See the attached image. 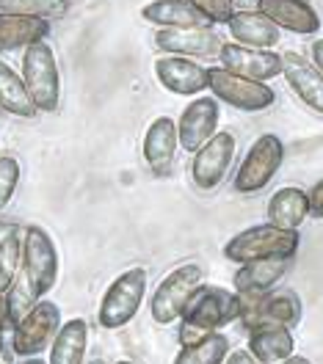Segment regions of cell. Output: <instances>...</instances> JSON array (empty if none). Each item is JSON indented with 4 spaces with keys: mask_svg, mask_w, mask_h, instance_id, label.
Returning <instances> with one entry per match:
<instances>
[{
    "mask_svg": "<svg viewBox=\"0 0 323 364\" xmlns=\"http://www.w3.org/2000/svg\"><path fill=\"white\" fill-rule=\"evenodd\" d=\"M240 318V293L216 287V284H199V290L191 296L180 318V345L202 340L213 331H221L232 320Z\"/></svg>",
    "mask_w": 323,
    "mask_h": 364,
    "instance_id": "cell-1",
    "label": "cell"
},
{
    "mask_svg": "<svg viewBox=\"0 0 323 364\" xmlns=\"http://www.w3.org/2000/svg\"><path fill=\"white\" fill-rule=\"evenodd\" d=\"M301 246L299 229H282L274 224H257V227L240 229L232 235L224 246V257L243 265L254 259H268V257H296Z\"/></svg>",
    "mask_w": 323,
    "mask_h": 364,
    "instance_id": "cell-2",
    "label": "cell"
},
{
    "mask_svg": "<svg viewBox=\"0 0 323 364\" xmlns=\"http://www.w3.org/2000/svg\"><path fill=\"white\" fill-rule=\"evenodd\" d=\"M20 75L39 114H55L61 108V72H58L55 53L47 45V39L25 47Z\"/></svg>",
    "mask_w": 323,
    "mask_h": 364,
    "instance_id": "cell-3",
    "label": "cell"
},
{
    "mask_svg": "<svg viewBox=\"0 0 323 364\" xmlns=\"http://www.w3.org/2000/svg\"><path fill=\"white\" fill-rule=\"evenodd\" d=\"M147 284H149V273L141 265L119 273L108 284V290L102 293L100 309H97V323L102 328H108V331L127 326L139 315L144 296H147Z\"/></svg>",
    "mask_w": 323,
    "mask_h": 364,
    "instance_id": "cell-4",
    "label": "cell"
},
{
    "mask_svg": "<svg viewBox=\"0 0 323 364\" xmlns=\"http://www.w3.org/2000/svg\"><path fill=\"white\" fill-rule=\"evenodd\" d=\"M205 284V268L199 262H183L174 271H169L158 282L155 293L149 298V315L158 326H171L183 318L191 296Z\"/></svg>",
    "mask_w": 323,
    "mask_h": 364,
    "instance_id": "cell-5",
    "label": "cell"
},
{
    "mask_svg": "<svg viewBox=\"0 0 323 364\" xmlns=\"http://www.w3.org/2000/svg\"><path fill=\"white\" fill-rule=\"evenodd\" d=\"M301 298L290 287H279L268 293H240V323L254 326H285L293 328L301 323Z\"/></svg>",
    "mask_w": 323,
    "mask_h": 364,
    "instance_id": "cell-6",
    "label": "cell"
},
{
    "mask_svg": "<svg viewBox=\"0 0 323 364\" xmlns=\"http://www.w3.org/2000/svg\"><path fill=\"white\" fill-rule=\"evenodd\" d=\"M285 160V141L274 133H263L252 141V146L246 149V155L240 160L238 171H235V191L238 193H260L268 182L277 177Z\"/></svg>",
    "mask_w": 323,
    "mask_h": 364,
    "instance_id": "cell-7",
    "label": "cell"
},
{
    "mask_svg": "<svg viewBox=\"0 0 323 364\" xmlns=\"http://www.w3.org/2000/svg\"><path fill=\"white\" fill-rule=\"evenodd\" d=\"M58 268H61V259H58L53 235L39 224L23 227V271L36 298H45L55 287Z\"/></svg>",
    "mask_w": 323,
    "mask_h": 364,
    "instance_id": "cell-8",
    "label": "cell"
},
{
    "mask_svg": "<svg viewBox=\"0 0 323 364\" xmlns=\"http://www.w3.org/2000/svg\"><path fill=\"white\" fill-rule=\"evenodd\" d=\"M210 94L243 114H263L277 102V91L268 83L240 77L224 67H210Z\"/></svg>",
    "mask_w": 323,
    "mask_h": 364,
    "instance_id": "cell-9",
    "label": "cell"
},
{
    "mask_svg": "<svg viewBox=\"0 0 323 364\" xmlns=\"http://www.w3.org/2000/svg\"><path fill=\"white\" fill-rule=\"evenodd\" d=\"M61 328V309L58 304L39 298L36 306L11 328V353L17 356H39Z\"/></svg>",
    "mask_w": 323,
    "mask_h": 364,
    "instance_id": "cell-10",
    "label": "cell"
},
{
    "mask_svg": "<svg viewBox=\"0 0 323 364\" xmlns=\"http://www.w3.org/2000/svg\"><path fill=\"white\" fill-rule=\"evenodd\" d=\"M235 152H238V138L227 133V130L208 138L191 158V182L199 191L218 188L230 174Z\"/></svg>",
    "mask_w": 323,
    "mask_h": 364,
    "instance_id": "cell-11",
    "label": "cell"
},
{
    "mask_svg": "<svg viewBox=\"0 0 323 364\" xmlns=\"http://www.w3.org/2000/svg\"><path fill=\"white\" fill-rule=\"evenodd\" d=\"M155 77L169 94L177 97H199L210 89V67H202L196 58L185 55H158L155 58Z\"/></svg>",
    "mask_w": 323,
    "mask_h": 364,
    "instance_id": "cell-12",
    "label": "cell"
},
{
    "mask_svg": "<svg viewBox=\"0 0 323 364\" xmlns=\"http://www.w3.org/2000/svg\"><path fill=\"white\" fill-rule=\"evenodd\" d=\"M155 50L163 55H185V58H218L224 39L221 33L208 25V28H174V31H158L152 36Z\"/></svg>",
    "mask_w": 323,
    "mask_h": 364,
    "instance_id": "cell-13",
    "label": "cell"
},
{
    "mask_svg": "<svg viewBox=\"0 0 323 364\" xmlns=\"http://www.w3.org/2000/svg\"><path fill=\"white\" fill-rule=\"evenodd\" d=\"M218 61L224 69H230L240 77H249V80H260V83H271L274 77L282 75V53H277V50L224 42L221 53H218Z\"/></svg>",
    "mask_w": 323,
    "mask_h": 364,
    "instance_id": "cell-14",
    "label": "cell"
},
{
    "mask_svg": "<svg viewBox=\"0 0 323 364\" xmlns=\"http://www.w3.org/2000/svg\"><path fill=\"white\" fill-rule=\"evenodd\" d=\"M218 119H221V102L213 94H199L183 108L177 119V133H180V146L185 152H196L208 138L218 133Z\"/></svg>",
    "mask_w": 323,
    "mask_h": 364,
    "instance_id": "cell-15",
    "label": "cell"
},
{
    "mask_svg": "<svg viewBox=\"0 0 323 364\" xmlns=\"http://www.w3.org/2000/svg\"><path fill=\"white\" fill-rule=\"evenodd\" d=\"M282 77L301 102L323 116V72L299 53H282Z\"/></svg>",
    "mask_w": 323,
    "mask_h": 364,
    "instance_id": "cell-16",
    "label": "cell"
},
{
    "mask_svg": "<svg viewBox=\"0 0 323 364\" xmlns=\"http://www.w3.org/2000/svg\"><path fill=\"white\" fill-rule=\"evenodd\" d=\"M180 149V133H177V122L171 116H158L149 122L144 144H141V155L147 168H152L155 174H169L174 155Z\"/></svg>",
    "mask_w": 323,
    "mask_h": 364,
    "instance_id": "cell-17",
    "label": "cell"
},
{
    "mask_svg": "<svg viewBox=\"0 0 323 364\" xmlns=\"http://www.w3.org/2000/svg\"><path fill=\"white\" fill-rule=\"evenodd\" d=\"M257 9L287 33L315 36L321 31V14L309 0H260Z\"/></svg>",
    "mask_w": 323,
    "mask_h": 364,
    "instance_id": "cell-18",
    "label": "cell"
},
{
    "mask_svg": "<svg viewBox=\"0 0 323 364\" xmlns=\"http://www.w3.org/2000/svg\"><path fill=\"white\" fill-rule=\"evenodd\" d=\"M232 42L246 47H263V50H274L282 42V28L271 23L260 9H238L227 20Z\"/></svg>",
    "mask_w": 323,
    "mask_h": 364,
    "instance_id": "cell-19",
    "label": "cell"
},
{
    "mask_svg": "<svg viewBox=\"0 0 323 364\" xmlns=\"http://www.w3.org/2000/svg\"><path fill=\"white\" fill-rule=\"evenodd\" d=\"M293 259L296 257H268V259L243 262L232 276V287L238 293H268L290 273Z\"/></svg>",
    "mask_w": 323,
    "mask_h": 364,
    "instance_id": "cell-20",
    "label": "cell"
},
{
    "mask_svg": "<svg viewBox=\"0 0 323 364\" xmlns=\"http://www.w3.org/2000/svg\"><path fill=\"white\" fill-rule=\"evenodd\" d=\"M141 20L158 31L174 28H208L213 25L191 0H149L141 6Z\"/></svg>",
    "mask_w": 323,
    "mask_h": 364,
    "instance_id": "cell-21",
    "label": "cell"
},
{
    "mask_svg": "<svg viewBox=\"0 0 323 364\" xmlns=\"http://www.w3.org/2000/svg\"><path fill=\"white\" fill-rule=\"evenodd\" d=\"M249 353L257 362L274 364L296 353L293 328L285 326H254L249 328Z\"/></svg>",
    "mask_w": 323,
    "mask_h": 364,
    "instance_id": "cell-22",
    "label": "cell"
},
{
    "mask_svg": "<svg viewBox=\"0 0 323 364\" xmlns=\"http://www.w3.org/2000/svg\"><path fill=\"white\" fill-rule=\"evenodd\" d=\"M268 224L282 229H299L309 218V196L307 191H301L296 185H285L274 191V196L268 199L265 207Z\"/></svg>",
    "mask_w": 323,
    "mask_h": 364,
    "instance_id": "cell-23",
    "label": "cell"
},
{
    "mask_svg": "<svg viewBox=\"0 0 323 364\" xmlns=\"http://www.w3.org/2000/svg\"><path fill=\"white\" fill-rule=\"evenodd\" d=\"M89 348V323L83 318H72L61 323L58 334L50 342L47 364H83Z\"/></svg>",
    "mask_w": 323,
    "mask_h": 364,
    "instance_id": "cell-24",
    "label": "cell"
},
{
    "mask_svg": "<svg viewBox=\"0 0 323 364\" xmlns=\"http://www.w3.org/2000/svg\"><path fill=\"white\" fill-rule=\"evenodd\" d=\"M50 36V20L20 17V14H3L0 11V53H11L20 47H31L45 42Z\"/></svg>",
    "mask_w": 323,
    "mask_h": 364,
    "instance_id": "cell-25",
    "label": "cell"
},
{
    "mask_svg": "<svg viewBox=\"0 0 323 364\" xmlns=\"http://www.w3.org/2000/svg\"><path fill=\"white\" fill-rule=\"evenodd\" d=\"M0 111L20 116V119H36L39 116V108L33 105L31 94L25 89L23 75L14 67H9L3 58H0Z\"/></svg>",
    "mask_w": 323,
    "mask_h": 364,
    "instance_id": "cell-26",
    "label": "cell"
},
{
    "mask_svg": "<svg viewBox=\"0 0 323 364\" xmlns=\"http://www.w3.org/2000/svg\"><path fill=\"white\" fill-rule=\"evenodd\" d=\"M230 356V340L221 331H213L202 340L180 345V353L174 356V364H224Z\"/></svg>",
    "mask_w": 323,
    "mask_h": 364,
    "instance_id": "cell-27",
    "label": "cell"
},
{
    "mask_svg": "<svg viewBox=\"0 0 323 364\" xmlns=\"http://www.w3.org/2000/svg\"><path fill=\"white\" fill-rule=\"evenodd\" d=\"M0 11L53 23V20H61L70 11V0H0Z\"/></svg>",
    "mask_w": 323,
    "mask_h": 364,
    "instance_id": "cell-28",
    "label": "cell"
},
{
    "mask_svg": "<svg viewBox=\"0 0 323 364\" xmlns=\"http://www.w3.org/2000/svg\"><path fill=\"white\" fill-rule=\"evenodd\" d=\"M36 293H33V287H31V282H28V276L25 271L20 268V273L14 276V282L9 284V290H6V309H9V326L14 328V326H20V320L36 306Z\"/></svg>",
    "mask_w": 323,
    "mask_h": 364,
    "instance_id": "cell-29",
    "label": "cell"
},
{
    "mask_svg": "<svg viewBox=\"0 0 323 364\" xmlns=\"http://www.w3.org/2000/svg\"><path fill=\"white\" fill-rule=\"evenodd\" d=\"M20 268H23V227L11 229L0 240V293L9 290Z\"/></svg>",
    "mask_w": 323,
    "mask_h": 364,
    "instance_id": "cell-30",
    "label": "cell"
},
{
    "mask_svg": "<svg viewBox=\"0 0 323 364\" xmlns=\"http://www.w3.org/2000/svg\"><path fill=\"white\" fill-rule=\"evenodd\" d=\"M20 174H23L20 160L11 155H0V213L11 202V196L20 185Z\"/></svg>",
    "mask_w": 323,
    "mask_h": 364,
    "instance_id": "cell-31",
    "label": "cell"
},
{
    "mask_svg": "<svg viewBox=\"0 0 323 364\" xmlns=\"http://www.w3.org/2000/svg\"><path fill=\"white\" fill-rule=\"evenodd\" d=\"M213 25H227L232 14H235V6L232 0H191Z\"/></svg>",
    "mask_w": 323,
    "mask_h": 364,
    "instance_id": "cell-32",
    "label": "cell"
},
{
    "mask_svg": "<svg viewBox=\"0 0 323 364\" xmlns=\"http://www.w3.org/2000/svg\"><path fill=\"white\" fill-rule=\"evenodd\" d=\"M307 196H309V215L312 218H323V180L315 182L307 191Z\"/></svg>",
    "mask_w": 323,
    "mask_h": 364,
    "instance_id": "cell-33",
    "label": "cell"
},
{
    "mask_svg": "<svg viewBox=\"0 0 323 364\" xmlns=\"http://www.w3.org/2000/svg\"><path fill=\"white\" fill-rule=\"evenodd\" d=\"M224 364H257V359L249 353V348H240V350H232Z\"/></svg>",
    "mask_w": 323,
    "mask_h": 364,
    "instance_id": "cell-34",
    "label": "cell"
},
{
    "mask_svg": "<svg viewBox=\"0 0 323 364\" xmlns=\"http://www.w3.org/2000/svg\"><path fill=\"white\" fill-rule=\"evenodd\" d=\"M309 61L323 72V36L321 39H315L312 47H309Z\"/></svg>",
    "mask_w": 323,
    "mask_h": 364,
    "instance_id": "cell-35",
    "label": "cell"
},
{
    "mask_svg": "<svg viewBox=\"0 0 323 364\" xmlns=\"http://www.w3.org/2000/svg\"><path fill=\"white\" fill-rule=\"evenodd\" d=\"M232 6H235V11H238V9H257L260 0H232Z\"/></svg>",
    "mask_w": 323,
    "mask_h": 364,
    "instance_id": "cell-36",
    "label": "cell"
},
{
    "mask_svg": "<svg viewBox=\"0 0 323 364\" xmlns=\"http://www.w3.org/2000/svg\"><path fill=\"white\" fill-rule=\"evenodd\" d=\"M274 364H312V362H309L307 356H296V353H293V356H287V359H282V362H274Z\"/></svg>",
    "mask_w": 323,
    "mask_h": 364,
    "instance_id": "cell-37",
    "label": "cell"
},
{
    "mask_svg": "<svg viewBox=\"0 0 323 364\" xmlns=\"http://www.w3.org/2000/svg\"><path fill=\"white\" fill-rule=\"evenodd\" d=\"M17 227H20V224H11V221H0V240H3V237H6L11 229H17Z\"/></svg>",
    "mask_w": 323,
    "mask_h": 364,
    "instance_id": "cell-38",
    "label": "cell"
},
{
    "mask_svg": "<svg viewBox=\"0 0 323 364\" xmlns=\"http://www.w3.org/2000/svg\"><path fill=\"white\" fill-rule=\"evenodd\" d=\"M0 364H14V359H11L6 350H0Z\"/></svg>",
    "mask_w": 323,
    "mask_h": 364,
    "instance_id": "cell-39",
    "label": "cell"
},
{
    "mask_svg": "<svg viewBox=\"0 0 323 364\" xmlns=\"http://www.w3.org/2000/svg\"><path fill=\"white\" fill-rule=\"evenodd\" d=\"M0 350H6V328L0 326Z\"/></svg>",
    "mask_w": 323,
    "mask_h": 364,
    "instance_id": "cell-40",
    "label": "cell"
},
{
    "mask_svg": "<svg viewBox=\"0 0 323 364\" xmlns=\"http://www.w3.org/2000/svg\"><path fill=\"white\" fill-rule=\"evenodd\" d=\"M20 364H47V362H42V359H36V356H28L25 362H20Z\"/></svg>",
    "mask_w": 323,
    "mask_h": 364,
    "instance_id": "cell-41",
    "label": "cell"
},
{
    "mask_svg": "<svg viewBox=\"0 0 323 364\" xmlns=\"http://www.w3.org/2000/svg\"><path fill=\"white\" fill-rule=\"evenodd\" d=\"M86 364H105L102 359H92V362H86Z\"/></svg>",
    "mask_w": 323,
    "mask_h": 364,
    "instance_id": "cell-42",
    "label": "cell"
},
{
    "mask_svg": "<svg viewBox=\"0 0 323 364\" xmlns=\"http://www.w3.org/2000/svg\"><path fill=\"white\" fill-rule=\"evenodd\" d=\"M114 364H136V362H114Z\"/></svg>",
    "mask_w": 323,
    "mask_h": 364,
    "instance_id": "cell-43",
    "label": "cell"
},
{
    "mask_svg": "<svg viewBox=\"0 0 323 364\" xmlns=\"http://www.w3.org/2000/svg\"><path fill=\"white\" fill-rule=\"evenodd\" d=\"M0 155H3V152H0Z\"/></svg>",
    "mask_w": 323,
    "mask_h": 364,
    "instance_id": "cell-44",
    "label": "cell"
}]
</instances>
